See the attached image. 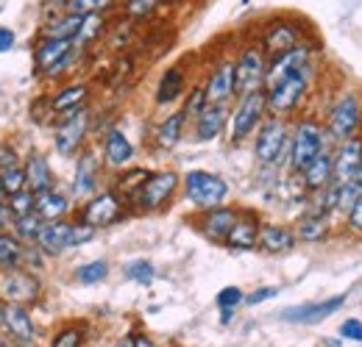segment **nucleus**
<instances>
[{
    "instance_id": "f257e3e1",
    "label": "nucleus",
    "mask_w": 362,
    "mask_h": 347,
    "mask_svg": "<svg viewBox=\"0 0 362 347\" xmlns=\"http://www.w3.org/2000/svg\"><path fill=\"white\" fill-rule=\"evenodd\" d=\"M329 136H326V126L317 123L315 117H304L293 126L290 133V153H287V167L290 173L298 175L307 164H313L317 156L329 147Z\"/></svg>"
},
{
    "instance_id": "f03ea898",
    "label": "nucleus",
    "mask_w": 362,
    "mask_h": 347,
    "mask_svg": "<svg viewBox=\"0 0 362 347\" xmlns=\"http://www.w3.org/2000/svg\"><path fill=\"white\" fill-rule=\"evenodd\" d=\"M290 133L293 128L287 126L284 117H273V114L265 117V123L257 128V136H254V156L262 167H279L281 162H287Z\"/></svg>"
},
{
    "instance_id": "7ed1b4c3",
    "label": "nucleus",
    "mask_w": 362,
    "mask_h": 347,
    "mask_svg": "<svg viewBox=\"0 0 362 347\" xmlns=\"http://www.w3.org/2000/svg\"><path fill=\"white\" fill-rule=\"evenodd\" d=\"M265 117H268V92L265 89L240 95L234 111L228 114V139L237 145V142L254 136L257 128L265 123Z\"/></svg>"
},
{
    "instance_id": "20e7f679",
    "label": "nucleus",
    "mask_w": 362,
    "mask_h": 347,
    "mask_svg": "<svg viewBox=\"0 0 362 347\" xmlns=\"http://www.w3.org/2000/svg\"><path fill=\"white\" fill-rule=\"evenodd\" d=\"M310 78H313V64L287 75V78H281V81H276L271 87H265V92H268V114L290 117L304 103V97L310 92Z\"/></svg>"
},
{
    "instance_id": "39448f33",
    "label": "nucleus",
    "mask_w": 362,
    "mask_h": 347,
    "mask_svg": "<svg viewBox=\"0 0 362 347\" xmlns=\"http://www.w3.org/2000/svg\"><path fill=\"white\" fill-rule=\"evenodd\" d=\"M181 183H184V197L195 209L206 212V209L226 206L228 183L223 175L206 173V170H189V173L181 178Z\"/></svg>"
},
{
    "instance_id": "423d86ee",
    "label": "nucleus",
    "mask_w": 362,
    "mask_h": 347,
    "mask_svg": "<svg viewBox=\"0 0 362 347\" xmlns=\"http://www.w3.org/2000/svg\"><path fill=\"white\" fill-rule=\"evenodd\" d=\"M323 126H326V136L332 139V145L346 142V139H351V136H360V128H362L360 95H357V92H343V95L332 103V109H329Z\"/></svg>"
},
{
    "instance_id": "0eeeda50",
    "label": "nucleus",
    "mask_w": 362,
    "mask_h": 347,
    "mask_svg": "<svg viewBox=\"0 0 362 347\" xmlns=\"http://www.w3.org/2000/svg\"><path fill=\"white\" fill-rule=\"evenodd\" d=\"M268 64H271V56L265 53L262 42L243 47V53L237 56V95H245V92H254V89H265Z\"/></svg>"
},
{
    "instance_id": "6e6552de",
    "label": "nucleus",
    "mask_w": 362,
    "mask_h": 347,
    "mask_svg": "<svg viewBox=\"0 0 362 347\" xmlns=\"http://www.w3.org/2000/svg\"><path fill=\"white\" fill-rule=\"evenodd\" d=\"M181 186V178L173 170H162V173H151L145 178V183L139 186V192L134 195V203L139 212H156L162 206H168L176 195V189Z\"/></svg>"
},
{
    "instance_id": "1a4fd4ad",
    "label": "nucleus",
    "mask_w": 362,
    "mask_h": 347,
    "mask_svg": "<svg viewBox=\"0 0 362 347\" xmlns=\"http://www.w3.org/2000/svg\"><path fill=\"white\" fill-rule=\"evenodd\" d=\"M87 133H90V111L87 106L64 114L56 126V133H53V145H56V153L59 156H76L81 153L84 142H87Z\"/></svg>"
},
{
    "instance_id": "9d476101",
    "label": "nucleus",
    "mask_w": 362,
    "mask_h": 347,
    "mask_svg": "<svg viewBox=\"0 0 362 347\" xmlns=\"http://www.w3.org/2000/svg\"><path fill=\"white\" fill-rule=\"evenodd\" d=\"M42 295V284L31 269H3L0 275V298L3 303L31 305L40 300Z\"/></svg>"
},
{
    "instance_id": "9b49d317",
    "label": "nucleus",
    "mask_w": 362,
    "mask_h": 347,
    "mask_svg": "<svg viewBox=\"0 0 362 347\" xmlns=\"http://www.w3.org/2000/svg\"><path fill=\"white\" fill-rule=\"evenodd\" d=\"M123 203H126V200H123L115 189L98 192V195H92L90 200H87V206H84V212H81V219L90 222V225H95V228L115 225V222H120L123 214H126Z\"/></svg>"
},
{
    "instance_id": "f8f14e48",
    "label": "nucleus",
    "mask_w": 362,
    "mask_h": 347,
    "mask_svg": "<svg viewBox=\"0 0 362 347\" xmlns=\"http://www.w3.org/2000/svg\"><path fill=\"white\" fill-rule=\"evenodd\" d=\"M343 305H346V295H332V298L315 300V303L290 305L279 317L284 322H293V325H315V322H323L326 317H332L334 311H340Z\"/></svg>"
},
{
    "instance_id": "ddd939ff",
    "label": "nucleus",
    "mask_w": 362,
    "mask_h": 347,
    "mask_svg": "<svg viewBox=\"0 0 362 347\" xmlns=\"http://www.w3.org/2000/svg\"><path fill=\"white\" fill-rule=\"evenodd\" d=\"M310 64H313V47L307 42H301L298 47H293V50H287L281 56H273L271 64H268V81H265V87H271V84L287 78V75H293V73H298V70H304V67H310Z\"/></svg>"
},
{
    "instance_id": "4468645a",
    "label": "nucleus",
    "mask_w": 362,
    "mask_h": 347,
    "mask_svg": "<svg viewBox=\"0 0 362 347\" xmlns=\"http://www.w3.org/2000/svg\"><path fill=\"white\" fill-rule=\"evenodd\" d=\"M240 219V212L237 209H228V206H218V209H206L201 217L195 219L198 231L215 242V245H223L228 236V231L234 228V222Z\"/></svg>"
},
{
    "instance_id": "2eb2a0df",
    "label": "nucleus",
    "mask_w": 362,
    "mask_h": 347,
    "mask_svg": "<svg viewBox=\"0 0 362 347\" xmlns=\"http://www.w3.org/2000/svg\"><path fill=\"white\" fill-rule=\"evenodd\" d=\"M301 42H304L301 39V28L296 23H290V20H273L271 25L265 28V34H262V47H265V53L271 59L298 47Z\"/></svg>"
},
{
    "instance_id": "dca6fc26",
    "label": "nucleus",
    "mask_w": 362,
    "mask_h": 347,
    "mask_svg": "<svg viewBox=\"0 0 362 347\" xmlns=\"http://www.w3.org/2000/svg\"><path fill=\"white\" fill-rule=\"evenodd\" d=\"M304 192H317L326 189L329 183H334V147H326L313 164H307L301 173L296 175Z\"/></svg>"
},
{
    "instance_id": "f3484780",
    "label": "nucleus",
    "mask_w": 362,
    "mask_h": 347,
    "mask_svg": "<svg viewBox=\"0 0 362 347\" xmlns=\"http://www.w3.org/2000/svg\"><path fill=\"white\" fill-rule=\"evenodd\" d=\"M209 103H228L231 95H237V59H226L221 61L212 73L209 81L204 84Z\"/></svg>"
},
{
    "instance_id": "a211bd4d",
    "label": "nucleus",
    "mask_w": 362,
    "mask_h": 347,
    "mask_svg": "<svg viewBox=\"0 0 362 347\" xmlns=\"http://www.w3.org/2000/svg\"><path fill=\"white\" fill-rule=\"evenodd\" d=\"M0 311H3V328H6V334H8L14 342L31 345V342L37 339V325H34V319H31V314H28L25 305L3 303Z\"/></svg>"
},
{
    "instance_id": "6ab92c4d",
    "label": "nucleus",
    "mask_w": 362,
    "mask_h": 347,
    "mask_svg": "<svg viewBox=\"0 0 362 347\" xmlns=\"http://www.w3.org/2000/svg\"><path fill=\"white\" fill-rule=\"evenodd\" d=\"M362 164V136H351L334 145V183L354 181Z\"/></svg>"
},
{
    "instance_id": "aec40b11",
    "label": "nucleus",
    "mask_w": 362,
    "mask_h": 347,
    "mask_svg": "<svg viewBox=\"0 0 362 347\" xmlns=\"http://www.w3.org/2000/svg\"><path fill=\"white\" fill-rule=\"evenodd\" d=\"M73 239V222H64V219H53V222H45L40 236H37V248L45 253V256H62L64 250H70Z\"/></svg>"
},
{
    "instance_id": "412c9836",
    "label": "nucleus",
    "mask_w": 362,
    "mask_h": 347,
    "mask_svg": "<svg viewBox=\"0 0 362 347\" xmlns=\"http://www.w3.org/2000/svg\"><path fill=\"white\" fill-rule=\"evenodd\" d=\"M134 159V145L129 142V136L120 128H109L103 136V164L112 170H123L129 167Z\"/></svg>"
},
{
    "instance_id": "4be33fe9",
    "label": "nucleus",
    "mask_w": 362,
    "mask_h": 347,
    "mask_svg": "<svg viewBox=\"0 0 362 347\" xmlns=\"http://www.w3.org/2000/svg\"><path fill=\"white\" fill-rule=\"evenodd\" d=\"M98 181H100V159L84 150L76 162V178H73V192L76 197H92L98 195Z\"/></svg>"
},
{
    "instance_id": "5701e85b",
    "label": "nucleus",
    "mask_w": 362,
    "mask_h": 347,
    "mask_svg": "<svg viewBox=\"0 0 362 347\" xmlns=\"http://www.w3.org/2000/svg\"><path fill=\"white\" fill-rule=\"evenodd\" d=\"M298 245V236H296V228H287V225H279V222H262L259 225V242L257 248L265 250V253H287Z\"/></svg>"
},
{
    "instance_id": "b1692460",
    "label": "nucleus",
    "mask_w": 362,
    "mask_h": 347,
    "mask_svg": "<svg viewBox=\"0 0 362 347\" xmlns=\"http://www.w3.org/2000/svg\"><path fill=\"white\" fill-rule=\"evenodd\" d=\"M228 126L226 103H209L198 117H195V139L198 142H212L218 139Z\"/></svg>"
},
{
    "instance_id": "393cba45",
    "label": "nucleus",
    "mask_w": 362,
    "mask_h": 347,
    "mask_svg": "<svg viewBox=\"0 0 362 347\" xmlns=\"http://www.w3.org/2000/svg\"><path fill=\"white\" fill-rule=\"evenodd\" d=\"M73 50H76V39H47V37H42V39L37 42V50H34L37 70L47 78V73H50L59 61H64Z\"/></svg>"
},
{
    "instance_id": "a878e982",
    "label": "nucleus",
    "mask_w": 362,
    "mask_h": 347,
    "mask_svg": "<svg viewBox=\"0 0 362 347\" xmlns=\"http://www.w3.org/2000/svg\"><path fill=\"white\" fill-rule=\"evenodd\" d=\"M259 225L262 222L257 219V214H240V219L228 231L223 245L231 248V250H254L257 242H259Z\"/></svg>"
},
{
    "instance_id": "bb28decb",
    "label": "nucleus",
    "mask_w": 362,
    "mask_h": 347,
    "mask_svg": "<svg viewBox=\"0 0 362 347\" xmlns=\"http://www.w3.org/2000/svg\"><path fill=\"white\" fill-rule=\"evenodd\" d=\"M87 97H90V87L87 84H70V87L59 89L50 97V114L53 117H64V114L87 106Z\"/></svg>"
},
{
    "instance_id": "cd10ccee",
    "label": "nucleus",
    "mask_w": 362,
    "mask_h": 347,
    "mask_svg": "<svg viewBox=\"0 0 362 347\" xmlns=\"http://www.w3.org/2000/svg\"><path fill=\"white\" fill-rule=\"evenodd\" d=\"M84 20L81 14H67V11H59L53 20H47L42 25V37L47 39H76L84 28Z\"/></svg>"
},
{
    "instance_id": "c85d7f7f",
    "label": "nucleus",
    "mask_w": 362,
    "mask_h": 347,
    "mask_svg": "<svg viewBox=\"0 0 362 347\" xmlns=\"http://www.w3.org/2000/svg\"><path fill=\"white\" fill-rule=\"evenodd\" d=\"M332 217H320V214H307L304 212V217L296 222V236H298V242H304V245H320V242H326L329 236H332Z\"/></svg>"
},
{
    "instance_id": "c756f323",
    "label": "nucleus",
    "mask_w": 362,
    "mask_h": 347,
    "mask_svg": "<svg viewBox=\"0 0 362 347\" xmlns=\"http://www.w3.org/2000/svg\"><path fill=\"white\" fill-rule=\"evenodd\" d=\"M23 167H25V178H28V189L34 195L53 189V173H50V164L42 153H31Z\"/></svg>"
},
{
    "instance_id": "7c9ffc66",
    "label": "nucleus",
    "mask_w": 362,
    "mask_h": 347,
    "mask_svg": "<svg viewBox=\"0 0 362 347\" xmlns=\"http://www.w3.org/2000/svg\"><path fill=\"white\" fill-rule=\"evenodd\" d=\"M67 212H70L67 195H62V192H56V189H47V192H40V195H37V214L45 219V222L64 219Z\"/></svg>"
},
{
    "instance_id": "2f4dec72",
    "label": "nucleus",
    "mask_w": 362,
    "mask_h": 347,
    "mask_svg": "<svg viewBox=\"0 0 362 347\" xmlns=\"http://www.w3.org/2000/svg\"><path fill=\"white\" fill-rule=\"evenodd\" d=\"M184 126H187V114L184 111H173L170 117H165L156 128V142L159 147H176L181 142V133H184Z\"/></svg>"
},
{
    "instance_id": "473e14b6",
    "label": "nucleus",
    "mask_w": 362,
    "mask_h": 347,
    "mask_svg": "<svg viewBox=\"0 0 362 347\" xmlns=\"http://www.w3.org/2000/svg\"><path fill=\"white\" fill-rule=\"evenodd\" d=\"M181 92H184V73H181L179 67L165 70V75L159 78V87H156V103L168 106L176 97H181Z\"/></svg>"
},
{
    "instance_id": "72a5a7b5",
    "label": "nucleus",
    "mask_w": 362,
    "mask_h": 347,
    "mask_svg": "<svg viewBox=\"0 0 362 347\" xmlns=\"http://www.w3.org/2000/svg\"><path fill=\"white\" fill-rule=\"evenodd\" d=\"M23 259H25V242L11 233H0V269H17L23 267Z\"/></svg>"
},
{
    "instance_id": "f704fd0d",
    "label": "nucleus",
    "mask_w": 362,
    "mask_h": 347,
    "mask_svg": "<svg viewBox=\"0 0 362 347\" xmlns=\"http://www.w3.org/2000/svg\"><path fill=\"white\" fill-rule=\"evenodd\" d=\"M337 212V186L329 183L326 189L313 192V200L307 206V214H320V217H332Z\"/></svg>"
},
{
    "instance_id": "c9c22d12",
    "label": "nucleus",
    "mask_w": 362,
    "mask_h": 347,
    "mask_svg": "<svg viewBox=\"0 0 362 347\" xmlns=\"http://www.w3.org/2000/svg\"><path fill=\"white\" fill-rule=\"evenodd\" d=\"M42 225H45V219L40 217L37 212H31V214H25V217H17V222H14V233H17V239H23L25 245H31V242H37Z\"/></svg>"
},
{
    "instance_id": "e433bc0d",
    "label": "nucleus",
    "mask_w": 362,
    "mask_h": 347,
    "mask_svg": "<svg viewBox=\"0 0 362 347\" xmlns=\"http://www.w3.org/2000/svg\"><path fill=\"white\" fill-rule=\"evenodd\" d=\"M115 6H117V0H70L62 11L87 17V14H106V11H112Z\"/></svg>"
},
{
    "instance_id": "4c0bfd02",
    "label": "nucleus",
    "mask_w": 362,
    "mask_h": 347,
    "mask_svg": "<svg viewBox=\"0 0 362 347\" xmlns=\"http://www.w3.org/2000/svg\"><path fill=\"white\" fill-rule=\"evenodd\" d=\"M123 272H126L129 281H134V284H139V286H151L153 278H156V267H153L148 259L129 261V264L123 267Z\"/></svg>"
},
{
    "instance_id": "58836bf2",
    "label": "nucleus",
    "mask_w": 362,
    "mask_h": 347,
    "mask_svg": "<svg viewBox=\"0 0 362 347\" xmlns=\"http://www.w3.org/2000/svg\"><path fill=\"white\" fill-rule=\"evenodd\" d=\"M106 278H109V264L103 259L90 261V264H84V267L76 269V281L84 284V286H95V284H100Z\"/></svg>"
},
{
    "instance_id": "ea45409f",
    "label": "nucleus",
    "mask_w": 362,
    "mask_h": 347,
    "mask_svg": "<svg viewBox=\"0 0 362 347\" xmlns=\"http://www.w3.org/2000/svg\"><path fill=\"white\" fill-rule=\"evenodd\" d=\"M334 186H337V212L346 217L362 197V186L357 181H346V183H334Z\"/></svg>"
},
{
    "instance_id": "a19ab883",
    "label": "nucleus",
    "mask_w": 362,
    "mask_h": 347,
    "mask_svg": "<svg viewBox=\"0 0 362 347\" xmlns=\"http://www.w3.org/2000/svg\"><path fill=\"white\" fill-rule=\"evenodd\" d=\"M148 170H129L126 175H120V181H117V195L123 197V200H134V195L139 192V186L145 183V178H148Z\"/></svg>"
},
{
    "instance_id": "79ce46f5",
    "label": "nucleus",
    "mask_w": 362,
    "mask_h": 347,
    "mask_svg": "<svg viewBox=\"0 0 362 347\" xmlns=\"http://www.w3.org/2000/svg\"><path fill=\"white\" fill-rule=\"evenodd\" d=\"M84 325H67L53 336L50 347H84Z\"/></svg>"
},
{
    "instance_id": "37998d69",
    "label": "nucleus",
    "mask_w": 362,
    "mask_h": 347,
    "mask_svg": "<svg viewBox=\"0 0 362 347\" xmlns=\"http://www.w3.org/2000/svg\"><path fill=\"white\" fill-rule=\"evenodd\" d=\"M8 206H11V212H14L17 217H25V214L37 212V195H34L31 189H23V192H17V195H8Z\"/></svg>"
},
{
    "instance_id": "c03bdc74",
    "label": "nucleus",
    "mask_w": 362,
    "mask_h": 347,
    "mask_svg": "<svg viewBox=\"0 0 362 347\" xmlns=\"http://www.w3.org/2000/svg\"><path fill=\"white\" fill-rule=\"evenodd\" d=\"M0 181H3V189H6V195H17V192L28 189V178H25V167H11V170L0 173Z\"/></svg>"
},
{
    "instance_id": "a18cd8bd",
    "label": "nucleus",
    "mask_w": 362,
    "mask_h": 347,
    "mask_svg": "<svg viewBox=\"0 0 362 347\" xmlns=\"http://www.w3.org/2000/svg\"><path fill=\"white\" fill-rule=\"evenodd\" d=\"M206 106H209L206 89H204V87H195L192 92H189V95H187V103H184V109H181V111L187 114V120H195V117H198V114H201V111H204Z\"/></svg>"
},
{
    "instance_id": "49530a36",
    "label": "nucleus",
    "mask_w": 362,
    "mask_h": 347,
    "mask_svg": "<svg viewBox=\"0 0 362 347\" xmlns=\"http://www.w3.org/2000/svg\"><path fill=\"white\" fill-rule=\"evenodd\" d=\"M162 6V0H126V14L132 17V20H145V17H151L156 8Z\"/></svg>"
},
{
    "instance_id": "de8ad7c7",
    "label": "nucleus",
    "mask_w": 362,
    "mask_h": 347,
    "mask_svg": "<svg viewBox=\"0 0 362 347\" xmlns=\"http://www.w3.org/2000/svg\"><path fill=\"white\" fill-rule=\"evenodd\" d=\"M215 303H218L221 311H234L240 303H245V295H243V289H240V286H226V289H221V292H218Z\"/></svg>"
},
{
    "instance_id": "09e8293b",
    "label": "nucleus",
    "mask_w": 362,
    "mask_h": 347,
    "mask_svg": "<svg viewBox=\"0 0 362 347\" xmlns=\"http://www.w3.org/2000/svg\"><path fill=\"white\" fill-rule=\"evenodd\" d=\"M337 334H340V339H346V342H360L362 345V319H357V317L343 319Z\"/></svg>"
},
{
    "instance_id": "8fccbe9b",
    "label": "nucleus",
    "mask_w": 362,
    "mask_h": 347,
    "mask_svg": "<svg viewBox=\"0 0 362 347\" xmlns=\"http://www.w3.org/2000/svg\"><path fill=\"white\" fill-rule=\"evenodd\" d=\"M11 167H20V156L14 153L11 145H0V173H6Z\"/></svg>"
},
{
    "instance_id": "3c124183",
    "label": "nucleus",
    "mask_w": 362,
    "mask_h": 347,
    "mask_svg": "<svg viewBox=\"0 0 362 347\" xmlns=\"http://www.w3.org/2000/svg\"><path fill=\"white\" fill-rule=\"evenodd\" d=\"M276 295H279V289H276V286H262V289H257V292L245 295V303H248V305H259V303H265V300H273Z\"/></svg>"
},
{
    "instance_id": "603ef678",
    "label": "nucleus",
    "mask_w": 362,
    "mask_h": 347,
    "mask_svg": "<svg viewBox=\"0 0 362 347\" xmlns=\"http://www.w3.org/2000/svg\"><path fill=\"white\" fill-rule=\"evenodd\" d=\"M346 225H349V231H354V233H362V197L354 203V209L346 214Z\"/></svg>"
},
{
    "instance_id": "864d4df0",
    "label": "nucleus",
    "mask_w": 362,
    "mask_h": 347,
    "mask_svg": "<svg viewBox=\"0 0 362 347\" xmlns=\"http://www.w3.org/2000/svg\"><path fill=\"white\" fill-rule=\"evenodd\" d=\"M14 222H17V214L11 212L8 203H3L0 206V233H8V228H14Z\"/></svg>"
},
{
    "instance_id": "5fc2aeb1",
    "label": "nucleus",
    "mask_w": 362,
    "mask_h": 347,
    "mask_svg": "<svg viewBox=\"0 0 362 347\" xmlns=\"http://www.w3.org/2000/svg\"><path fill=\"white\" fill-rule=\"evenodd\" d=\"M11 47H14V31L6 28V25H0V53H6Z\"/></svg>"
},
{
    "instance_id": "6e6d98bb",
    "label": "nucleus",
    "mask_w": 362,
    "mask_h": 347,
    "mask_svg": "<svg viewBox=\"0 0 362 347\" xmlns=\"http://www.w3.org/2000/svg\"><path fill=\"white\" fill-rule=\"evenodd\" d=\"M134 347H156V345H153V342H151L145 334H136V336H134Z\"/></svg>"
},
{
    "instance_id": "4d7b16f0",
    "label": "nucleus",
    "mask_w": 362,
    "mask_h": 347,
    "mask_svg": "<svg viewBox=\"0 0 362 347\" xmlns=\"http://www.w3.org/2000/svg\"><path fill=\"white\" fill-rule=\"evenodd\" d=\"M0 347H20V342H14V339L6 334V336H0Z\"/></svg>"
},
{
    "instance_id": "13d9d810",
    "label": "nucleus",
    "mask_w": 362,
    "mask_h": 347,
    "mask_svg": "<svg viewBox=\"0 0 362 347\" xmlns=\"http://www.w3.org/2000/svg\"><path fill=\"white\" fill-rule=\"evenodd\" d=\"M115 347H134V336H123Z\"/></svg>"
},
{
    "instance_id": "bf43d9fd",
    "label": "nucleus",
    "mask_w": 362,
    "mask_h": 347,
    "mask_svg": "<svg viewBox=\"0 0 362 347\" xmlns=\"http://www.w3.org/2000/svg\"><path fill=\"white\" fill-rule=\"evenodd\" d=\"M67 3H70V0H47V6H53V8H59V11H62Z\"/></svg>"
},
{
    "instance_id": "052dcab7",
    "label": "nucleus",
    "mask_w": 362,
    "mask_h": 347,
    "mask_svg": "<svg viewBox=\"0 0 362 347\" xmlns=\"http://www.w3.org/2000/svg\"><path fill=\"white\" fill-rule=\"evenodd\" d=\"M6 203V189H3V181H0V206Z\"/></svg>"
},
{
    "instance_id": "680f3d73",
    "label": "nucleus",
    "mask_w": 362,
    "mask_h": 347,
    "mask_svg": "<svg viewBox=\"0 0 362 347\" xmlns=\"http://www.w3.org/2000/svg\"><path fill=\"white\" fill-rule=\"evenodd\" d=\"M354 181H357V183L362 186V164H360V170H357V175H354Z\"/></svg>"
},
{
    "instance_id": "e2e57ef3",
    "label": "nucleus",
    "mask_w": 362,
    "mask_h": 347,
    "mask_svg": "<svg viewBox=\"0 0 362 347\" xmlns=\"http://www.w3.org/2000/svg\"><path fill=\"white\" fill-rule=\"evenodd\" d=\"M0 328H3V311H0Z\"/></svg>"
},
{
    "instance_id": "0e129e2a",
    "label": "nucleus",
    "mask_w": 362,
    "mask_h": 347,
    "mask_svg": "<svg viewBox=\"0 0 362 347\" xmlns=\"http://www.w3.org/2000/svg\"><path fill=\"white\" fill-rule=\"evenodd\" d=\"M248 3H251V0H243V6H248Z\"/></svg>"
}]
</instances>
